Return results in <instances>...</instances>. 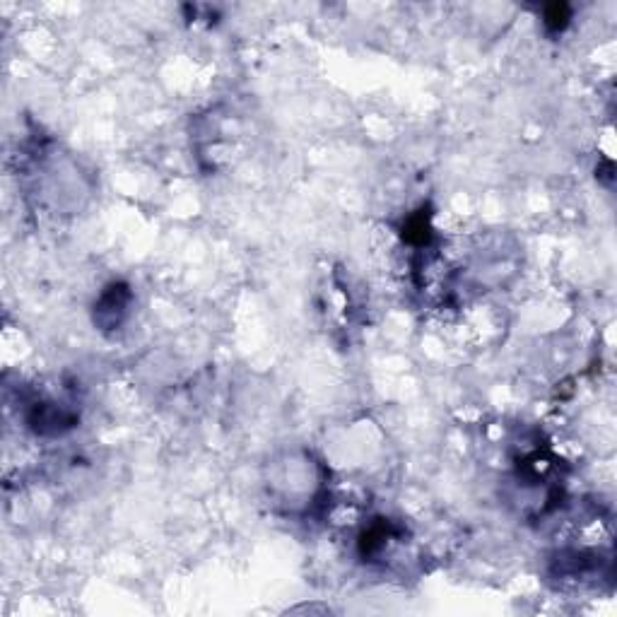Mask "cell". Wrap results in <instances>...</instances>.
Returning a JSON list of instances; mask_svg holds the SVG:
<instances>
[{"mask_svg": "<svg viewBox=\"0 0 617 617\" xmlns=\"http://www.w3.org/2000/svg\"><path fill=\"white\" fill-rule=\"evenodd\" d=\"M131 290L123 282H114L107 290L102 292L94 304V323H97L102 331H114L119 328L123 319L128 316V307H131Z\"/></svg>", "mask_w": 617, "mask_h": 617, "instance_id": "6da1fadb", "label": "cell"}, {"mask_svg": "<svg viewBox=\"0 0 617 617\" xmlns=\"http://www.w3.org/2000/svg\"><path fill=\"white\" fill-rule=\"evenodd\" d=\"M78 425V415L58 403H37L29 413V427L44 437H56Z\"/></svg>", "mask_w": 617, "mask_h": 617, "instance_id": "7a4b0ae2", "label": "cell"}, {"mask_svg": "<svg viewBox=\"0 0 617 617\" xmlns=\"http://www.w3.org/2000/svg\"><path fill=\"white\" fill-rule=\"evenodd\" d=\"M569 22V8L567 5H552L545 15V25H548L552 32H560V29L567 27Z\"/></svg>", "mask_w": 617, "mask_h": 617, "instance_id": "3957f363", "label": "cell"}]
</instances>
